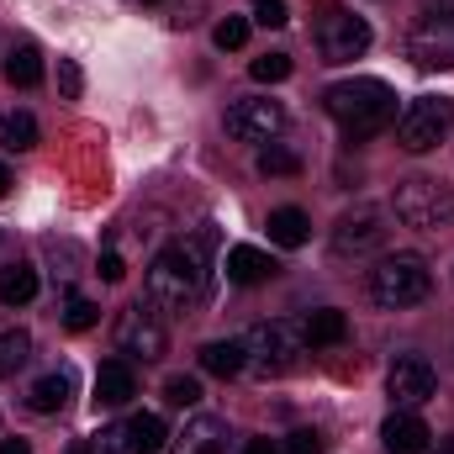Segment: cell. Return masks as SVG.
<instances>
[{
    "instance_id": "4316f807",
    "label": "cell",
    "mask_w": 454,
    "mask_h": 454,
    "mask_svg": "<svg viewBox=\"0 0 454 454\" xmlns=\"http://www.w3.org/2000/svg\"><path fill=\"white\" fill-rule=\"evenodd\" d=\"M248 74H254L259 85H280V80H291V53H259V59L248 64Z\"/></svg>"
},
{
    "instance_id": "44dd1931",
    "label": "cell",
    "mask_w": 454,
    "mask_h": 454,
    "mask_svg": "<svg viewBox=\"0 0 454 454\" xmlns=\"http://www.w3.org/2000/svg\"><path fill=\"white\" fill-rule=\"evenodd\" d=\"M307 238H312V223H307L301 207H275V212H270V243H280V248H301Z\"/></svg>"
},
{
    "instance_id": "4fadbf2b",
    "label": "cell",
    "mask_w": 454,
    "mask_h": 454,
    "mask_svg": "<svg viewBox=\"0 0 454 454\" xmlns=\"http://www.w3.org/2000/svg\"><path fill=\"white\" fill-rule=\"evenodd\" d=\"M223 444H227V423L223 418H191L169 444H164V454H223Z\"/></svg>"
},
{
    "instance_id": "d6986e66",
    "label": "cell",
    "mask_w": 454,
    "mask_h": 454,
    "mask_svg": "<svg viewBox=\"0 0 454 454\" xmlns=\"http://www.w3.org/2000/svg\"><path fill=\"white\" fill-rule=\"evenodd\" d=\"M301 333H307V348H333V343L348 339V317L339 307H317V312H307Z\"/></svg>"
},
{
    "instance_id": "e0dca14e",
    "label": "cell",
    "mask_w": 454,
    "mask_h": 454,
    "mask_svg": "<svg viewBox=\"0 0 454 454\" xmlns=\"http://www.w3.org/2000/svg\"><path fill=\"white\" fill-rule=\"evenodd\" d=\"M69 396H74V380H69V370H48V375H37L32 380V391H27V407L32 412H64L69 407Z\"/></svg>"
},
{
    "instance_id": "30bf717a",
    "label": "cell",
    "mask_w": 454,
    "mask_h": 454,
    "mask_svg": "<svg viewBox=\"0 0 454 454\" xmlns=\"http://www.w3.org/2000/svg\"><path fill=\"white\" fill-rule=\"evenodd\" d=\"M407 59L418 69H454V16L423 11V21L407 32Z\"/></svg>"
},
{
    "instance_id": "9a60e30c",
    "label": "cell",
    "mask_w": 454,
    "mask_h": 454,
    "mask_svg": "<svg viewBox=\"0 0 454 454\" xmlns=\"http://www.w3.org/2000/svg\"><path fill=\"white\" fill-rule=\"evenodd\" d=\"M137 396V375H132V359H106L96 370V407H127Z\"/></svg>"
},
{
    "instance_id": "9c48e42d",
    "label": "cell",
    "mask_w": 454,
    "mask_h": 454,
    "mask_svg": "<svg viewBox=\"0 0 454 454\" xmlns=\"http://www.w3.org/2000/svg\"><path fill=\"white\" fill-rule=\"evenodd\" d=\"M364 48H370V21L364 16H354V11H328L323 16V27H317L323 64H354Z\"/></svg>"
},
{
    "instance_id": "5b68a950",
    "label": "cell",
    "mask_w": 454,
    "mask_h": 454,
    "mask_svg": "<svg viewBox=\"0 0 454 454\" xmlns=\"http://www.w3.org/2000/svg\"><path fill=\"white\" fill-rule=\"evenodd\" d=\"M243 354H248V370H254V375L275 380V375H286V370L301 364V354H307V333H301V323L275 317V323H259V328L243 339Z\"/></svg>"
},
{
    "instance_id": "f35d334b",
    "label": "cell",
    "mask_w": 454,
    "mask_h": 454,
    "mask_svg": "<svg viewBox=\"0 0 454 454\" xmlns=\"http://www.w3.org/2000/svg\"><path fill=\"white\" fill-rule=\"evenodd\" d=\"M69 454H96V444H74Z\"/></svg>"
},
{
    "instance_id": "cb8c5ba5",
    "label": "cell",
    "mask_w": 454,
    "mask_h": 454,
    "mask_svg": "<svg viewBox=\"0 0 454 454\" xmlns=\"http://www.w3.org/2000/svg\"><path fill=\"white\" fill-rule=\"evenodd\" d=\"M0 148H5V153L37 148V116L32 112H5L0 116Z\"/></svg>"
},
{
    "instance_id": "8992f818",
    "label": "cell",
    "mask_w": 454,
    "mask_h": 454,
    "mask_svg": "<svg viewBox=\"0 0 454 454\" xmlns=\"http://www.w3.org/2000/svg\"><path fill=\"white\" fill-rule=\"evenodd\" d=\"M450 132H454L450 96H418V101H407V112L396 116V148H407V153H428Z\"/></svg>"
},
{
    "instance_id": "d590c367",
    "label": "cell",
    "mask_w": 454,
    "mask_h": 454,
    "mask_svg": "<svg viewBox=\"0 0 454 454\" xmlns=\"http://www.w3.org/2000/svg\"><path fill=\"white\" fill-rule=\"evenodd\" d=\"M0 454H32L27 439H0Z\"/></svg>"
},
{
    "instance_id": "ac0fdd59",
    "label": "cell",
    "mask_w": 454,
    "mask_h": 454,
    "mask_svg": "<svg viewBox=\"0 0 454 454\" xmlns=\"http://www.w3.org/2000/svg\"><path fill=\"white\" fill-rule=\"evenodd\" d=\"M121 428H127V454H164V444H169V428L159 412H137Z\"/></svg>"
},
{
    "instance_id": "2e32d148",
    "label": "cell",
    "mask_w": 454,
    "mask_h": 454,
    "mask_svg": "<svg viewBox=\"0 0 454 454\" xmlns=\"http://www.w3.org/2000/svg\"><path fill=\"white\" fill-rule=\"evenodd\" d=\"M275 270H280V264H275L264 248H254V243H232V248H227V280H232V286H264Z\"/></svg>"
},
{
    "instance_id": "6da1fadb",
    "label": "cell",
    "mask_w": 454,
    "mask_h": 454,
    "mask_svg": "<svg viewBox=\"0 0 454 454\" xmlns=\"http://www.w3.org/2000/svg\"><path fill=\"white\" fill-rule=\"evenodd\" d=\"M212 243H217V232H212V227H196L191 238L169 243V248L148 264V275H143V301H148L159 317H180V312L201 307L207 280H212Z\"/></svg>"
},
{
    "instance_id": "ffe728a7",
    "label": "cell",
    "mask_w": 454,
    "mask_h": 454,
    "mask_svg": "<svg viewBox=\"0 0 454 454\" xmlns=\"http://www.w3.org/2000/svg\"><path fill=\"white\" fill-rule=\"evenodd\" d=\"M201 370H207V375H223V380L243 375V370H248L243 339H217V343H207V348H201Z\"/></svg>"
},
{
    "instance_id": "74e56055",
    "label": "cell",
    "mask_w": 454,
    "mask_h": 454,
    "mask_svg": "<svg viewBox=\"0 0 454 454\" xmlns=\"http://www.w3.org/2000/svg\"><path fill=\"white\" fill-rule=\"evenodd\" d=\"M5 191H11V169L0 164V196H5Z\"/></svg>"
},
{
    "instance_id": "f1b7e54d",
    "label": "cell",
    "mask_w": 454,
    "mask_h": 454,
    "mask_svg": "<svg viewBox=\"0 0 454 454\" xmlns=\"http://www.w3.org/2000/svg\"><path fill=\"white\" fill-rule=\"evenodd\" d=\"M164 402L169 407H196L201 402V380L196 375H169L164 380Z\"/></svg>"
},
{
    "instance_id": "1f68e13d",
    "label": "cell",
    "mask_w": 454,
    "mask_h": 454,
    "mask_svg": "<svg viewBox=\"0 0 454 454\" xmlns=\"http://www.w3.org/2000/svg\"><path fill=\"white\" fill-rule=\"evenodd\" d=\"M254 21L259 27H286L291 11H286V0H254Z\"/></svg>"
},
{
    "instance_id": "e575fe53",
    "label": "cell",
    "mask_w": 454,
    "mask_h": 454,
    "mask_svg": "<svg viewBox=\"0 0 454 454\" xmlns=\"http://www.w3.org/2000/svg\"><path fill=\"white\" fill-rule=\"evenodd\" d=\"M96 275H101L106 286H116V280L127 275V264H121V254H101V270H96Z\"/></svg>"
},
{
    "instance_id": "8d00e7d4",
    "label": "cell",
    "mask_w": 454,
    "mask_h": 454,
    "mask_svg": "<svg viewBox=\"0 0 454 454\" xmlns=\"http://www.w3.org/2000/svg\"><path fill=\"white\" fill-rule=\"evenodd\" d=\"M243 454H275V444H270V439H248V444H243Z\"/></svg>"
},
{
    "instance_id": "4dcf8cb0",
    "label": "cell",
    "mask_w": 454,
    "mask_h": 454,
    "mask_svg": "<svg viewBox=\"0 0 454 454\" xmlns=\"http://www.w3.org/2000/svg\"><path fill=\"white\" fill-rule=\"evenodd\" d=\"M59 90H64V101H80L85 74H80V64H74V59H59Z\"/></svg>"
},
{
    "instance_id": "7402d4cb",
    "label": "cell",
    "mask_w": 454,
    "mask_h": 454,
    "mask_svg": "<svg viewBox=\"0 0 454 454\" xmlns=\"http://www.w3.org/2000/svg\"><path fill=\"white\" fill-rule=\"evenodd\" d=\"M5 80L21 85V90L43 85V53H37V43H16V48L5 53Z\"/></svg>"
},
{
    "instance_id": "d6a6232c",
    "label": "cell",
    "mask_w": 454,
    "mask_h": 454,
    "mask_svg": "<svg viewBox=\"0 0 454 454\" xmlns=\"http://www.w3.org/2000/svg\"><path fill=\"white\" fill-rule=\"evenodd\" d=\"M286 454H323V434H317V428H296V434L286 439Z\"/></svg>"
},
{
    "instance_id": "f546056e",
    "label": "cell",
    "mask_w": 454,
    "mask_h": 454,
    "mask_svg": "<svg viewBox=\"0 0 454 454\" xmlns=\"http://www.w3.org/2000/svg\"><path fill=\"white\" fill-rule=\"evenodd\" d=\"M212 43H217L223 53H232V48H243V43H248V21H243V16H227V21H217Z\"/></svg>"
},
{
    "instance_id": "83f0119b",
    "label": "cell",
    "mask_w": 454,
    "mask_h": 454,
    "mask_svg": "<svg viewBox=\"0 0 454 454\" xmlns=\"http://www.w3.org/2000/svg\"><path fill=\"white\" fill-rule=\"evenodd\" d=\"M96 317H101V307H96V301H85V296H64V328H69V333L96 328Z\"/></svg>"
},
{
    "instance_id": "ba28073f",
    "label": "cell",
    "mask_w": 454,
    "mask_h": 454,
    "mask_svg": "<svg viewBox=\"0 0 454 454\" xmlns=\"http://www.w3.org/2000/svg\"><path fill=\"white\" fill-rule=\"evenodd\" d=\"M286 132V106L270 96H243L227 106V137L238 143H275Z\"/></svg>"
},
{
    "instance_id": "7a4b0ae2",
    "label": "cell",
    "mask_w": 454,
    "mask_h": 454,
    "mask_svg": "<svg viewBox=\"0 0 454 454\" xmlns=\"http://www.w3.org/2000/svg\"><path fill=\"white\" fill-rule=\"evenodd\" d=\"M323 106L348 137H375L396 121V90L386 80H339L323 96Z\"/></svg>"
},
{
    "instance_id": "603a6c76",
    "label": "cell",
    "mask_w": 454,
    "mask_h": 454,
    "mask_svg": "<svg viewBox=\"0 0 454 454\" xmlns=\"http://www.w3.org/2000/svg\"><path fill=\"white\" fill-rule=\"evenodd\" d=\"M32 296H37V270L21 264V259L5 264V270H0V301H5V307H27Z\"/></svg>"
},
{
    "instance_id": "3957f363",
    "label": "cell",
    "mask_w": 454,
    "mask_h": 454,
    "mask_svg": "<svg viewBox=\"0 0 454 454\" xmlns=\"http://www.w3.org/2000/svg\"><path fill=\"white\" fill-rule=\"evenodd\" d=\"M428 291H434V270L423 254H386L370 270V301L386 312H407V307L428 301Z\"/></svg>"
},
{
    "instance_id": "5bb4252c",
    "label": "cell",
    "mask_w": 454,
    "mask_h": 454,
    "mask_svg": "<svg viewBox=\"0 0 454 454\" xmlns=\"http://www.w3.org/2000/svg\"><path fill=\"white\" fill-rule=\"evenodd\" d=\"M380 439H386V454H428V423L418 418V412H391L386 418V428H380Z\"/></svg>"
},
{
    "instance_id": "836d02e7",
    "label": "cell",
    "mask_w": 454,
    "mask_h": 454,
    "mask_svg": "<svg viewBox=\"0 0 454 454\" xmlns=\"http://www.w3.org/2000/svg\"><path fill=\"white\" fill-rule=\"evenodd\" d=\"M96 450H101V454H127V428H121V423H112V428H101Z\"/></svg>"
},
{
    "instance_id": "d4e9b609",
    "label": "cell",
    "mask_w": 454,
    "mask_h": 454,
    "mask_svg": "<svg viewBox=\"0 0 454 454\" xmlns=\"http://www.w3.org/2000/svg\"><path fill=\"white\" fill-rule=\"evenodd\" d=\"M27 359H32V333H21V328L0 333V380H11L16 370H27Z\"/></svg>"
},
{
    "instance_id": "7c38bea8",
    "label": "cell",
    "mask_w": 454,
    "mask_h": 454,
    "mask_svg": "<svg viewBox=\"0 0 454 454\" xmlns=\"http://www.w3.org/2000/svg\"><path fill=\"white\" fill-rule=\"evenodd\" d=\"M434 364L423 359V354H396V364L386 370V391H391V402H396V412H418L428 396H434Z\"/></svg>"
},
{
    "instance_id": "ab89813d",
    "label": "cell",
    "mask_w": 454,
    "mask_h": 454,
    "mask_svg": "<svg viewBox=\"0 0 454 454\" xmlns=\"http://www.w3.org/2000/svg\"><path fill=\"white\" fill-rule=\"evenodd\" d=\"M439 454H454V434H450V439H444V444H439Z\"/></svg>"
},
{
    "instance_id": "484cf974",
    "label": "cell",
    "mask_w": 454,
    "mask_h": 454,
    "mask_svg": "<svg viewBox=\"0 0 454 454\" xmlns=\"http://www.w3.org/2000/svg\"><path fill=\"white\" fill-rule=\"evenodd\" d=\"M259 175H275V180L301 175V159H296L291 148H280V143H264V148H259Z\"/></svg>"
},
{
    "instance_id": "52a82bcc",
    "label": "cell",
    "mask_w": 454,
    "mask_h": 454,
    "mask_svg": "<svg viewBox=\"0 0 454 454\" xmlns=\"http://www.w3.org/2000/svg\"><path fill=\"white\" fill-rule=\"evenodd\" d=\"M116 354L121 359H143V364H153V359H164V348H169V328H164V317L148 307V301H132L121 317H116Z\"/></svg>"
},
{
    "instance_id": "8fae6325",
    "label": "cell",
    "mask_w": 454,
    "mask_h": 454,
    "mask_svg": "<svg viewBox=\"0 0 454 454\" xmlns=\"http://www.w3.org/2000/svg\"><path fill=\"white\" fill-rule=\"evenodd\" d=\"M386 212L380 207H354V212H343L339 223H333V254L339 259H364V254H375L380 243H386Z\"/></svg>"
},
{
    "instance_id": "277c9868",
    "label": "cell",
    "mask_w": 454,
    "mask_h": 454,
    "mask_svg": "<svg viewBox=\"0 0 454 454\" xmlns=\"http://www.w3.org/2000/svg\"><path fill=\"white\" fill-rule=\"evenodd\" d=\"M391 212L402 227H418V232H439L454 223V191L444 180H428V175H412V180H396L391 191Z\"/></svg>"
}]
</instances>
